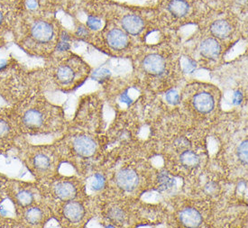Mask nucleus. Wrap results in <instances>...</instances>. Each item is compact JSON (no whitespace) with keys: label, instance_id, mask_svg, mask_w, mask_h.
Returning a JSON list of instances; mask_svg holds the SVG:
<instances>
[{"label":"nucleus","instance_id":"f257e3e1","mask_svg":"<svg viewBox=\"0 0 248 228\" xmlns=\"http://www.w3.org/2000/svg\"><path fill=\"white\" fill-rule=\"evenodd\" d=\"M58 22L53 10L45 7L28 10L23 7L14 29V41L28 55L44 57L52 49L58 50L62 43Z\"/></svg>","mask_w":248,"mask_h":228},{"label":"nucleus","instance_id":"f03ea898","mask_svg":"<svg viewBox=\"0 0 248 228\" xmlns=\"http://www.w3.org/2000/svg\"><path fill=\"white\" fill-rule=\"evenodd\" d=\"M47 102L36 91L16 105L8 112L20 136H38L46 133Z\"/></svg>","mask_w":248,"mask_h":228},{"label":"nucleus","instance_id":"7ed1b4c3","mask_svg":"<svg viewBox=\"0 0 248 228\" xmlns=\"http://www.w3.org/2000/svg\"><path fill=\"white\" fill-rule=\"evenodd\" d=\"M33 91L31 74L19 64L15 62L0 69V110L9 112Z\"/></svg>","mask_w":248,"mask_h":228},{"label":"nucleus","instance_id":"20e7f679","mask_svg":"<svg viewBox=\"0 0 248 228\" xmlns=\"http://www.w3.org/2000/svg\"><path fill=\"white\" fill-rule=\"evenodd\" d=\"M155 7L157 13L182 22L207 13L210 7L205 0H159Z\"/></svg>","mask_w":248,"mask_h":228},{"label":"nucleus","instance_id":"39448f33","mask_svg":"<svg viewBox=\"0 0 248 228\" xmlns=\"http://www.w3.org/2000/svg\"><path fill=\"white\" fill-rule=\"evenodd\" d=\"M89 69L78 56L64 57L52 69V76L55 83L62 88H73L84 80Z\"/></svg>","mask_w":248,"mask_h":228},{"label":"nucleus","instance_id":"423d86ee","mask_svg":"<svg viewBox=\"0 0 248 228\" xmlns=\"http://www.w3.org/2000/svg\"><path fill=\"white\" fill-rule=\"evenodd\" d=\"M23 5L24 0H0V48L6 46L9 36H13Z\"/></svg>","mask_w":248,"mask_h":228},{"label":"nucleus","instance_id":"0eeeda50","mask_svg":"<svg viewBox=\"0 0 248 228\" xmlns=\"http://www.w3.org/2000/svg\"><path fill=\"white\" fill-rule=\"evenodd\" d=\"M7 195L9 201L13 204L16 213L37 203V191L32 183L9 180Z\"/></svg>","mask_w":248,"mask_h":228},{"label":"nucleus","instance_id":"6e6552de","mask_svg":"<svg viewBox=\"0 0 248 228\" xmlns=\"http://www.w3.org/2000/svg\"><path fill=\"white\" fill-rule=\"evenodd\" d=\"M21 161L35 177L45 174L52 168L51 156L36 146H25L21 151Z\"/></svg>","mask_w":248,"mask_h":228},{"label":"nucleus","instance_id":"1a4fd4ad","mask_svg":"<svg viewBox=\"0 0 248 228\" xmlns=\"http://www.w3.org/2000/svg\"><path fill=\"white\" fill-rule=\"evenodd\" d=\"M19 137L8 112L0 110V155L11 150Z\"/></svg>","mask_w":248,"mask_h":228},{"label":"nucleus","instance_id":"9d476101","mask_svg":"<svg viewBox=\"0 0 248 228\" xmlns=\"http://www.w3.org/2000/svg\"><path fill=\"white\" fill-rule=\"evenodd\" d=\"M45 210L35 203L26 209H21L16 213V223L20 227L37 228L46 222Z\"/></svg>","mask_w":248,"mask_h":228},{"label":"nucleus","instance_id":"9b49d317","mask_svg":"<svg viewBox=\"0 0 248 228\" xmlns=\"http://www.w3.org/2000/svg\"><path fill=\"white\" fill-rule=\"evenodd\" d=\"M124 12L120 19L122 29L128 35L137 36L144 31L145 21L144 17L138 14L140 8L134 7H124Z\"/></svg>","mask_w":248,"mask_h":228},{"label":"nucleus","instance_id":"f8f14e48","mask_svg":"<svg viewBox=\"0 0 248 228\" xmlns=\"http://www.w3.org/2000/svg\"><path fill=\"white\" fill-rule=\"evenodd\" d=\"M167 67L166 59L162 54L150 53L142 61V69L152 77H161L165 74Z\"/></svg>","mask_w":248,"mask_h":228},{"label":"nucleus","instance_id":"ddd939ff","mask_svg":"<svg viewBox=\"0 0 248 228\" xmlns=\"http://www.w3.org/2000/svg\"><path fill=\"white\" fill-rule=\"evenodd\" d=\"M106 44L113 51H123L129 46V35L123 29L113 27L105 35Z\"/></svg>","mask_w":248,"mask_h":228},{"label":"nucleus","instance_id":"4468645a","mask_svg":"<svg viewBox=\"0 0 248 228\" xmlns=\"http://www.w3.org/2000/svg\"><path fill=\"white\" fill-rule=\"evenodd\" d=\"M72 148L75 153L82 158L93 156L97 150L96 142L88 136H78L73 139Z\"/></svg>","mask_w":248,"mask_h":228},{"label":"nucleus","instance_id":"2eb2a0df","mask_svg":"<svg viewBox=\"0 0 248 228\" xmlns=\"http://www.w3.org/2000/svg\"><path fill=\"white\" fill-rule=\"evenodd\" d=\"M200 52L204 59L216 61L221 55L222 47L218 40L213 36L202 40L200 45Z\"/></svg>","mask_w":248,"mask_h":228},{"label":"nucleus","instance_id":"dca6fc26","mask_svg":"<svg viewBox=\"0 0 248 228\" xmlns=\"http://www.w3.org/2000/svg\"><path fill=\"white\" fill-rule=\"evenodd\" d=\"M215 102L213 94L208 91H198L192 97V105L194 108L202 114H209L213 110Z\"/></svg>","mask_w":248,"mask_h":228},{"label":"nucleus","instance_id":"f3484780","mask_svg":"<svg viewBox=\"0 0 248 228\" xmlns=\"http://www.w3.org/2000/svg\"><path fill=\"white\" fill-rule=\"evenodd\" d=\"M62 215L66 220L71 224H79L84 219L86 210L84 206L76 200H71L65 202L62 209Z\"/></svg>","mask_w":248,"mask_h":228},{"label":"nucleus","instance_id":"a211bd4d","mask_svg":"<svg viewBox=\"0 0 248 228\" xmlns=\"http://www.w3.org/2000/svg\"><path fill=\"white\" fill-rule=\"evenodd\" d=\"M209 32L216 39H229L233 33V26L230 20L226 17H219L210 24Z\"/></svg>","mask_w":248,"mask_h":228},{"label":"nucleus","instance_id":"6ab92c4d","mask_svg":"<svg viewBox=\"0 0 248 228\" xmlns=\"http://www.w3.org/2000/svg\"><path fill=\"white\" fill-rule=\"evenodd\" d=\"M53 194L63 202L75 200L78 197V189L74 183L71 182H59L53 185Z\"/></svg>","mask_w":248,"mask_h":228},{"label":"nucleus","instance_id":"aec40b11","mask_svg":"<svg viewBox=\"0 0 248 228\" xmlns=\"http://www.w3.org/2000/svg\"><path fill=\"white\" fill-rule=\"evenodd\" d=\"M118 187L124 191L131 192L136 189L139 182V178L135 170L124 169L120 170L116 178Z\"/></svg>","mask_w":248,"mask_h":228},{"label":"nucleus","instance_id":"412c9836","mask_svg":"<svg viewBox=\"0 0 248 228\" xmlns=\"http://www.w3.org/2000/svg\"><path fill=\"white\" fill-rule=\"evenodd\" d=\"M179 218L183 226L187 228H199L202 224V216L201 213L192 208L183 209L180 213Z\"/></svg>","mask_w":248,"mask_h":228},{"label":"nucleus","instance_id":"4be33fe9","mask_svg":"<svg viewBox=\"0 0 248 228\" xmlns=\"http://www.w3.org/2000/svg\"><path fill=\"white\" fill-rule=\"evenodd\" d=\"M181 163L187 169H193L200 164V157L191 151L183 152L180 157Z\"/></svg>","mask_w":248,"mask_h":228},{"label":"nucleus","instance_id":"5701e85b","mask_svg":"<svg viewBox=\"0 0 248 228\" xmlns=\"http://www.w3.org/2000/svg\"><path fill=\"white\" fill-rule=\"evenodd\" d=\"M8 179L7 177L4 176L3 174L0 173V217L2 220H5V217L7 215V212L4 210V209L1 208V204L5 202L7 199H8L7 195V184H8Z\"/></svg>","mask_w":248,"mask_h":228},{"label":"nucleus","instance_id":"b1692460","mask_svg":"<svg viewBox=\"0 0 248 228\" xmlns=\"http://www.w3.org/2000/svg\"><path fill=\"white\" fill-rule=\"evenodd\" d=\"M87 28L92 31H98L102 28L103 23L101 18H99L96 15H89L87 19Z\"/></svg>","mask_w":248,"mask_h":228},{"label":"nucleus","instance_id":"393cba45","mask_svg":"<svg viewBox=\"0 0 248 228\" xmlns=\"http://www.w3.org/2000/svg\"><path fill=\"white\" fill-rule=\"evenodd\" d=\"M158 180H159L160 189H163V190L170 189L174 183L173 180L169 176V174L167 172L160 173V175L158 177Z\"/></svg>","mask_w":248,"mask_h":228},{"label":"nucleus","instance_id":"a878e982","mask_svg":"<svg viewBox=\"0 0 248 228\" xmlns=\"http://www.w3.org/2000/svg\"><path fill=\"white\" fill-rule=\"evenodd\" d=\"M248 140L243 141L241 144H239L238 148H237V156H238V159L245 165L248 164Z\"/></svg>","mask_w":248,"mask_h":228},{"label":"nucleus","instance_id":"bb28decb","mask_svg":"<svg viewBox=\"0 0 248 228\" xmlns=\"http://www.w3.org/2000/svg\"><path fill=\"white\" fill-rule=\"evenodd\" d=\"M165 99H166V101H167L169 104L175 106V105H178L180 103V101H181V96H180V94H179L176 91L170 90V91H169L166 93Z\"/></svg>","mask_w":248,"mask_h":228},{"label":"nucleus","instance_id":"cd10ccee","mask_svg":"<svg viewBox=\"0 0 248 228\" xmlns=\"http://www.w3.org/2000/svg\"><path fill=\"white\" fill-rule=\"evenodd\" d=\"M105 186V179L104 177L100 174H97L95 178H94V182L92 183V188L95 190H100L103 189Z\"/></svg>","mask_w":248,"mask_h":228},{"label":"nucleus","instance_id":"c85d7f7f","mask_svg":"<svg viewBox=\"0 0 248 228\" xmlns=\"http://www.w3.org/2000/svg\"><path fill=\"white\" fill-rule=\"evenodd\" d=\"M242 99H243V95L241 93L238 91L235 92L233 97V103L235 105H239L242 102Z\"/></svg>","mask_w":248,"mask_h":228},{"label":"nucleus","instance_id":"c756f323","mask_svg":"<svg viewBox=\"0 0 248 228\" xmlns=\"http://www.w3.org/2000/svg\"><path fill=\"white\" fill-rule=\"evenodd\" d=\"M121 100H122V102H124V103H126L127 105H130L132 103V100H131V98L124 93L122 96H121Z\"/></svg>","mask_w":248,"mask_h":228}]
</instances>
